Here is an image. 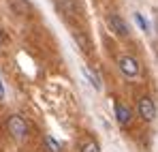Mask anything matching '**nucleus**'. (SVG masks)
<instances>
[{"label":"nucleus","mask_w":158,"mask_h":152,"mask_svg":"<svg viewBox=\"0 0 158 152\" xmlns=\"http://www.w3.org/2000/svg\"><path fill=\"white\" fill-rule=\"evenodd\" d=\"M81 152H101V146L96 139H85L81 146Z\"/></svg>","instance_id":"obj_9"},{"label":"nucleus","mask_w":158,"mask_h":152,"mask_svg":"<svg viewBox=\"0 0 158 152\" xmlns=\"http://www.w3.org/2000/svg\"><path fill=\"white\" fill-rule=\"evenodd\" d=\"M4 43V34H2V28H0V45Z\"/></svg>","instance_id":"obj_12"},{"label":"nucleus","mask_w":158,"mask_h":152,"mask_svg":"<svg viewBox=\"0 0 158 152\" xmlns=\"http://www.w3.org/2000/svg\"><path fill=\"white\" fill-rule=\"evenodd\" d=\"M4 94V86H2V81H0V97Z\"/></svg>","instance_id":"obj_13"},{"label":"nucleus","mask_w":158,"mask_h":152,"mask_svg":"<svg viewBox=\"0 0 158 152\" xmlns=\"http://www.w3.org/2000/svg\"><path fill=\"white\" fill-rule=\"evenodd\" d=\"M115 120H118L120 127H128L131 120H132L131 109H128L126 105H122V103H115Z\"/></svg>","instance_id":"obj_6"},{"label":"nucleus","mask_w":158,"mask_h":152,"mask_svg":"<svg viewBox=\"0 0 158 152\" xmlns=\"http://www.w3.org/2000/svg\"><path fill=\"white\" fill-rule=\"evenodd\" d=\"M58 11L66 17H79V7L75 0H58Z\"/></svg>","instance_id":"obj_5"},{"label":"nucleus","mask_w":158,"mask_h":152,"mask_svg":"<svg viewBox=\"0 0 158 152\" xmlns=\"http://www.w3.org/2000/svg\"><path fill=\"white\" fill-rule=\"evenodd\" d=\"M109 28H111L118 37H128V34H131L128 24H126L120 15H115V13H111V15H109Z\"/></svg>","instance_id":"obj_4"},{"label":"nucleus","mask_w":158,"mask_h":152,"mask_svg":"<svg viewBox=\"0 0 158 152\" xmlns=\"http://www.w3.org/2000/svg\"><path fill=\"white\" fill-rule=\"evenodd\" d=\"M6 131L13 135V137H26V133H28V124H26V120L22 118V116H11L9 120H6Z\"/></svg>","instance_id":"obj_1"},{"label":"nucleus","mask_w":158,"mask_h":152,"mask_svg":"<svg viewBox=\"0 0 158 152\" xmlns=\"http://www.w3.org/2000/svg\"><path fill=\"white\" fill-rule=\"evenodd\" d=\"M81 73H83V77H85L90 84H92V88H94V90H101V79L94 75V73H92L88 67H83V69H81Z\"/></svg>","instance_id":"obj_8"},{"label":"nucleus","mask_w":158,"mask_h":152,"mask_svg":"<svg viewBox=\"0 0 158 152\" xmlns=\"http://www.w3.org/2000/svg\"><path fill=\"white\" fill-rule=\"evenodd\" d=\"M135 22H137V24H139V28H141V30H143V32H145V30H148V22H145V20H143V15H141V13H135Z\"/></svg>","instance_id":"obj_11"},{"label":"nucleus","mask_w":158,"mask_h":152,"mask_svg":"<svg viewBox=\"0 0 158 152\" xmlns=\"http://www.w3.org/2000/svg\"><path fill=\"white\" fill-rule=\"evenodd\" d=\"M45 148H47L49 152H62V148H60V144H58V141L53 139L52 135H47V137H45Z\"/></svg>","instance_id":"obj_10"},{"label":"nucleus","mask_w":158,"mask_h":152,"mask_svg":"<svg viewBox=\"0 0 158 152\" xmlns=\"http://www.w3.org/2000/svg\"><path fill=\"white\" fill-rule=\"evenodd\" d=\"M118 67H120V71L128 79H135V77L139 75V62L132 56H120L118 58Z\"/></svg>","instance_id":"obj_3"},{"label":"nucleus","mask_w":158,"mask_h":152,"mask_svg":"<svg viewBox=\"0 0 158 152\" xmlns=\"http://www.w3.org/2000/svg\"><path fill=\"white\" fill-rule=\"evenodd\" d=\"M9 4H11V11L13 13H17V15H30L32 13V4L28 2V0H9Z\"/></svg>","instance_id":"obj_7"},{"label":"nucleus","mask_w":158,"mask_h":152,"mask_svg":"<svg viewBox=\"0 0 158 152\" xmlns=\"http://www.w3.org/2000/svg\"><path fill=\"white\" fill-rule=\"evenodd\" d=\"M137 111H139V116H141L145 122H152V120L156 118V105H154V101H152L150 97H141V99H139Z\"/></svg>","instance_id":"obj_2"}]
</instances>
